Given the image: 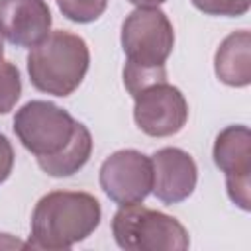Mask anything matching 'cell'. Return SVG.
I'll use <instances>...</instances> for the list:
<instances>
[{
  "instance_id": "30bf717a",
  "label": "cell",
  "mask_w": 251,
  "mask_h": 251,
  "mask_svg": "<svg viewBox=\"0 0 251 251\" xmlns=\"http://www.w3.org/2000/svg\"><path fill=\"white\" fill-rule=\"evenodd\" d=\"M51 29L45 0H0V31L16 47H35Z\"/></svg>"
},
{
  "instance_id": "52a82bcc",
  "label": "cell",
  "mask_w": 251,
  "mask_h": 251,
  "mask_svg": "<svg viewBox=\"0 0 251 251\" xmlns=\"http://www.w3.org/2000/svg\"><path fill=\"white\" fill-rule=\"evenodd\" d=\"M133 98V120L137 127L151 137L175 135L188 120V104L182 92L167 80L143 88Z\"/></svg>"
},
{
  "instance_id": "8fae6325",
  "label": "cell",
  "mask_w": 251,
  "mask_h": 251,
  "mask_svg": "<svg viewBox=\"0 0 251 251\" xmlns=\"http://www.w3.org/2000/svg\"><path fill=\"white\" fill-rule=\"evenodd\" d=\"M251 35L247 29L229 33L218 47L216 76L227 86H247L251 82Z\"/></svg>"
},
{
  "instance_id": "ffe728a7",
  "label": "cell",
  "mask_w": 251,
  "mask_h": 251,
  "mask_svg": "<svg viewBox=\"0 0 251 251\" xmlns=\"http://www.w3.org/2000/svg\"><path fill=\"white\" fill-rule=\"evenodd\" d=\"M4 35H2V31H0V61H2V57H4V39H2Z\"/></svg>"
},
{
  "instance_id": "9a60e30c",
  "label": "cell",
  "mask_w": 251,
  "mask_h": 251,
  "mask_svg": "<svg viewBox=\"0 0 251 251\" xmlns=\"http://www.w3.org/2000/svg\"><path fill=\"white\" fill-rule=\"evenodd\" d=\"M165 80H167L165 69H137L131 65L124 67V84L131 96H135L137 92H141L151 84L165 82Z\"/></svg>"
},
{
  "instance_id": "5bb4252c",
  "label": "cell",
  "mask_w": 251,
  "mask_h": 251,
  "mask_svg": "<svg viewBox=\"0 0 251 251\" xmlns=\"http://www.w3.org/2000/svg\"><path fill=\"white\" fill-rule=\"evenodd\" d=\"M22 92V80L16 65L10 61H0V114H8Z\"/></svg>"
},
{
  "instance_id": "ba28073f",
  "label": "cell",
  "mask_w": 251,
  "mask_h": 251,
  "mask_svg": "<svg viewBox=\"0 0 251 251\" xmlns=\"http://www.w3.org/2000/svg\"><path fill=\"white\" fill-rule=\"evenodd\" d=\"M214 163L226 175L231 202L247 212L251 204V133L247 126H227L218 133Z\"/></svg>"
},
{
  "instance_id": "4fadbf2b",
  "label": "cell",
  "mask_w": 251,
  "mask_h": 251,
  "mask_svg": "<svg viewBox=\"0 0 251 251\" xmlns=\"http://www.w3.org/2000/svg\"><path fill=\"white\" fill-rule=\"evenodd\" d=\"M57 6L71 22L88 24L104 14L108 0H57Z\"/></svg>"
},
{
  "instance_id": "5b68a950",
  "label": "cell",
  "mask_w": 251,
  "mask_h": 251,
  "mask_svg": "<svg viewBox=\"0 0 251 251\" xmlns=\"http://www.w3.org/2000/svg\"><path fill=\"white\" fill-rule=\"evenodd\" d=\"M76 124L67 110L45 100H31L16 112L14 131L35 157H51L69 145Z\"/></svg>"
},
{
  "instance_id": "3957f363",
  "label": "cell",
  "mask_w": 251,
  "mask_h": 251,
  "mask_svg": "<svg viewBox=\"0 0 251 251\" xmlns=\"http://www.w3.org/2000/svg\"><path fill=\"white\" fill-rule=\"evenodd\" d=\"M116 243L127 251H184L190 245L184 226L141 204L120 206L112 220Z\"/></svg>"
},
{
  "instance_id": "d6986e66",
  "label": "cell",
  "mask_w": 251,
  "mask_h": 251,
  "mask_svg": "<svg viewBox=\"0 0 251 251\" xmlns=\"http://www.w3.org/2000/svg\"><path fill=\"white\" fill-rule=\"evenodd\" d=\"M127 2H131L137 8H157V6H161L167 0H127Z\"/></svg>"
},
{
  "instance_id": "6da1fadb",
  "label": "cell",
  "mask_w": 251,
  "mask_h": 251,
  "mask_svg": "<svg viewBox=\"0 0 251 251\" xmlns=\"http://www.w3.org/2000/svg\"><path fill=\"white\" fill-rule=\"evenodd\" d=\"M100 202L88 192L55 190L45 194L31 214L29 247L69 249L86 239L100 224Z\"/></svg>"
},
{
  "instance_id": "ac0fdd59",
  "label": "cell",
  "mask_w": 251,
  "mask_h": 251,
  "mask_svg": "<svg viewBox=\"0 0 251 251\" xmlns=\"http://www.w3.org/2000/svg\"><path fill=\"white\" fill-rule=\"evenodd\" d=\"M2 247H29L27 243H22V241H18V239H12L8 233H0V249Z\"/></svg>"
},
{
  "instance_id": "9c48e42d",
  "label": "cell",
  "mask_w": 251,
  "mask_h": 251,
  "mask_svg": "<svg viewBox=\"0 0 251 251\" xmlns=\"http://www.w3.org/2000/svg\"><path fill=\"white\" fill-rule=\"evenodd\" d=\"M153 194L163 204H178L186 200L198 178L194 159L178 147H163L153 153Z\"/></svg>"
},
{
  "instance_id": "e0dca14e",
  "label": "cell",
  "mask_w": 251,
  "mask_h": 251,
  "mask_svg": "<svg viewBox=\"0 0 251 251\" xmlns=\"http://www.w3.org/2000/svg\"><path fill=\"white\" fill-rule=\"evenodd\" d=\"M12 167H14V149H12V143H10V139L4 133H0V184L10 176Z\"/></svg>"
},
{
  "instance_id": "277c9868",
  "label": "cell",
  "mask_w": 251,
  "mask_h": 251,
  "mask_svg": "<svg viewBox=\"0 0 251 251\" xmlns=\"http://www.w3.org/2000/svg\"><path fill=\"white\" fill-rule=\"evenodd\" d=\"M175 45L173 24L159 8H137L122 24L126 65L137 69H165Z\"/></svg>"
},
{
  "instance_id": "2e32d148",
  "label": "cell",
  "mask_w": 251,
  "mask_h": 251,
  "mask_svg": "<svg viewBox=\"0 0 251 251\" xmlns=\"http://www.w3.org/2000/svg\"><path fill=\"white\" fill-rule=\"evenodd\" d=\"M194 8L208 16H227L237 18L249 10L251 0H190Z\"/></svg>"
},
{
  "instance_id": "8992f818",
  "label": "cell",
  "mask_w": 251,
  "mask_h": 251,
  "mask_svg": "<svg viewBox=\"0 0 251 251\" xmlns=\"http://www.w3.org/2000/svg\"><path fill=\"white\" fill-rule=\"evenodd\" d=\"M100 186L118 206L141 204L153 188L151 159L135 149L112 153L100 167Z\"/></svg>"
},
{
  "instance_id": "7c38bea8",
  "label": "cell",
  "mask_w": 251,
  "mask_h": 251,
  "mask_svg": "<svg viewBox=\"0 0 251 251\" xmlns=\"http://www.w3.org/2000/svg\"><path fill=\"white\" fill-rule=\"evenodd\" d=\"M90 153H92V135L88 127L78 122L69 145L57 155L37 157V165L49 176H55V178L71 176L86 165V161L90 159Z\"/></svg>"
},
{
  "instance_id": "7a4b0ae2",
  "label": "cell",
  "mask_w": 251,
  "mask_h": 251,
  "mask_svg": "<svg viewBox=\"0 0 251 251\" xmlns=\"http://www.w3.org/2000/svg\"><path fill=\"white\" fill-rule=\"evenodd\" d=\"M90 63L88 45L71 31H51L27 55V73L31 84L53 96L73 94Z\"/></svg>"
}]
</instances>
